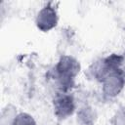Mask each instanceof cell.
<instances>
[{
    "label": "cell",
    "mask_w": 125,
    "mask_h": 125,
    "mask_svg": "<svg viewBox=\"0 0 125 125\" xmlns=\"http://www.w3.org/2000/svg\"><path fill=\"white\" fill-rule=\"evenodd\" d=\"M55 78L57 79L60 92H65L71 88L74 79L81 70V65L78 60L69 55L62 56L55 65Z\"/></svg>",
    "instance_id": "obj_1"
},
{
    "label": "cell",
    "mask_w": 125,
    "mask_h": 125,
    "mask_svg": "<svg viewBox=\"0 0 125 125\" xmlns=\"http://www.w3.org/2000/svg\"><path fill=\"white\" fill-rule=\"evenodd\" d=\"M53 109L54 114L60 120H64L71 116L76 109L73 96L65 92H59L53 100Z\"/></svg>",
    "instance_id": "obj_2"
},
{
    "label": "cell",
    "mask_w": 125,
    "mask_h": 125,
    "mask_svg": "<svg viewBox=\"0 0 125 125\" xmlns=\"http://www.w3.org/2000/svg\"><path fill=\"white\" fill-rule=\"evenodd\" d=\"M58 11L52 5V3H48L45 6H43L37 13L35 19V24L37 28L43 32H47L55 28L58 24Z\"/></svg>",
    "instance_id": "obj_3"
},
{
    "label": "cell",
    "mask_w": 125,
    "mask_h": 125,
    "mask_svg": "<svg viewBox=\"0 0 125 125\" xmlns=\"http://www.w3.org/2000/svg\"><path fill=\"white\" fill-rule=\"evenodd\" d=\"M125 86V72L117 71L107 75L102 81V91L104 97L112 99L117 97Z\"/></svg>",
    "instance_id": "obj_4"
},
{
    "label": "cell",
    "mask_w": 125,
    "mask_h": 125,
    "mask_svg": "<svg viewBox=\"0 0 125 125\" xmlns=\"http://www.w3.org/2000/svg\"><path fill=\"white\" fill-rule=\"evenodd\" d=\"M98 114L91 105H84L77 111V122L80 125H94Z\"/></svg>",
    "instance_id": "obj_5"
},
{
    "label": "cell",
    "mask_w": 125,
    "mask_h": 125,
    "mask_svg": "<svg viewBox=\"0 0 125 125\" xmlns=\"http://www.w3.org/2000/svg\"><path fill=\"white\" fill-rule=\"evenodd\" d=\"M17 115H18L17 108L12 104H8L2 110V113H1V125H12Z\"/></svg>",
    "instance_id": "obj_6"
},
{
    "label": "cell",
    "mask_w": 125,
    "mask_h": 125,
    "mask_svg": "<svg viewBox=\"0 0 125 125\" xmlns=\"http://www.w3.org/2000/svg\"><path fill=\"white\" fill-rule=\"evenodd\" d=\"M12 125H37L32 115L26 112H20L16 116Z\"/></svg>",
    "instance_id": "obj_7"
},
{
    "label": "cell",
    "mask_w": 125,
    "mask_h": 125,
    "mask_svg": "<svg viewBox=\"0 0 125 125\" xmlns=\"http://www.w3.org/2000/svg\"><path fill=\"white\" fill-rule=\"evenodd\" d=\"M112 125H125V109H119L112 118Z\"/></svg>",
    "instance_id": "obj_8"
}]
</instances>
